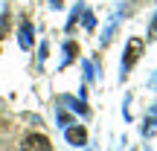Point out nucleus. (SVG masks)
<instances>
[{
    "label": "nucleus",
    "instance_id": "f257e3e1",
    "mask_svg": "<svg viewBox=\"0 0 157 151\" xmlns=\"http://www.w3.org/2000/svg\"><path fill=\"white\" fill-rule=\"evenodd\" d=\"M140 52H143V41L140 38H131L128 41V50H125V55H122V76L134 67V61L140 58Z\"/></svg>",
    "mask_w": 157,
    "mask_h": 151
},
{
    "label": "nucleus",
    "instance_id": "f03ea898",
    "mask_svg": "<svg viewBox=\"0 0 157 151\" xmlns=\"http://www.w3.org/2000/svg\"><path fill=\"white\" fill-rule=\"evenodd\" d=\"M21 151H50V140H47L44 134H29L26 140H23Z\"/></svg>",
    "mask_w": 157,
    "mask_h": 151
},
{
    "label": "nucleus",
    "instance_id": "7ed1b4c3",
    "mask_svg": "<svg viewBox=\"0 0 157 151\" xmlns=\"http://www.w3.org/2000/svg\"><path fill=\"white\" fill-rule=\"evenodd\" d=\"M64 137H67L70 145H84V142H87V131L78 128V125H67V128H64Z\"/></svg>",
    "mask_w": 157,
    "mask_h": 151
},
{
    "label": "nucleus",
    "instance_id": "20e7f679",
    "mask_svg": "<svg viewBox=\"0 0 157 151\" xmlns=\"http://www.w3.org/2000/svg\"><path fill=\"white\" fill-rule=\"evenodd\" d=\"M17 38H21V47H23V50H32V23H29V21L21 23V32H17Z\"/></svg>",
    "mask_w": 157,
    "mask_h": 151
},
{
    "label": "nucleus",
    "instance_id": "39448f33",
    "mask_svg": "<svg viewBox=\"0 0 157 151\" xmlns=\"http://www.w3.org/2000/svg\"><path fill=\"white\" fill-rule=\"evenodd\" d=\"M61 102H64V105H70V108L78 111V113H87V105L82 102V96H78V99H73V96H61Z\"/></svg>",
    "mask_w": 157,
    "mask_h": 151
},
{
    "label": "nucleus",
    "instance_id": "423d86ee",
    "mask_svg": "<svg viewBox=\"0 0 157 151\" xmlns=\"http://www.w3.org/2000/svg\"><path fill=\"white\" fill-rule=\"evenodd\" d=\"M73 55H76V44H73V41H67V44H64V58H61V67H67V64L73 61Z\"/></svg>",
    "mask_w": 157,
    "mask_h": 151
},
{
    "label": "nucleus",
    "instance_id": "0eeeda50",
    "mask_svg": "<svg viewBox=\"0 0 157 151\" xmlns=\"http://www.w3.org/2000/svg\"><path fill=\"white\" fill-rule=\"evenodd\" d=\"M82 12H84V3L78 0V3L73 6V15H70V21H67V29H73V26H76V21H78V15H82Z\"/></svg>",
    "mask_w": 157,
    "mask_h": 151
},
{
    "label": "nucleus",
    "instance_id": "6e6552de",
    "mask_svg": "<svg viewBox=\"0 0 157 151\" xmlns=\"http://www.w3.org/2000/svg\"><path fill=\"white\" fill-rule=\"evenodd\" d=\"M82 67H84V78H87V81H93V78H96V67H93L90 61H84Z\"/></svg>",
    "mask_w": 157,
    "mask_h": 151
},
{
    "label": "nucleus",
    "instance_id": "1a4fd4ad",
    "mask_svg": "<svg viewBox=\"0 0 157 151\" xmlns=\"http://www.w3.org/2000/svg\"><path fill=\"white\" fill-rule=\"evenodd\" d=\"M154 131H157V119H148V122L143 125V134L148 137V134H154Z\"/></svg>",
    "mask_w": 157,
    "mask_h": 151
},
{
    "label": "nucleus",
    "instance_id": "9d476101",
    "mask_svg": "<svg viewBox=\"0 0 157 151\" xmlns=\"http://www.w3.org/2000/svg\"><path fill=\"white\" fill-rule=\"evenodd\" d=\"M93 23H96V21H93V15H90V12H84V26L93 29Z\"/></svg>",
    "mask_w": 157,
    "mask_h": 151
},
{
    "label": "nucleus",
    "instance_id": "9b49d317",
    "mask_svg": "<svg viewBox=\"0 0 157 151\" xmlns=\"http://www.w3.org/2000/svg\"><path fill=\"white\" fill-rule=\"evenodd\" d=\"M58 125H61V128H67V125H70V116H67V113H58Z\"/></svg>",
    "mask_w": 157,
    "mask_h": 151
},
{
    "label": "nucleus",
    "instance_id": "f8f14e48",
    "mask_svg": "<svg viewBox=\"0 0 157 151\" xmlns=\"http://www.w3.org/2000/svg\"><path fill=\"white\" fill-rule=\"evenodd\" d=\"M6 23H9V17H6V15H0V38L6 35Z\"/></svg>",
    "mask_w": 157,
    "mask_h": 151
},
{
    "label": "nucleus",
    "instance_id": "ddd939ff",
    "mask_svg": "<svg viewBox=\"0 0 157 151\" xmlns=\"http://www.w3.org/2000/svg\"><path fill=\"white\" fill-rule=\"evenodd\" d=\"M111 35H113V23L105 29V35H102V44H108V41H111Z\"/></svg>",
    "mask_w": 157,
    "mask_h": 151
},
{
    "label": "nucleus",
    "instance_id": "4468645a",
    "mask_svg": "<svg viewBox=\"0 0 157 151\" xmlns=\"http://www.w3.org/2000/svg\"><path fill=\"white\" fill-rule=\"evenodd\" d=\"M148 29H151V35H157V15H154V21H151V26H148Z\"/></svg>",
    "mask_w": 157,
    "mask_h": 151
},
{
    "label": "nucleus",
    "instance_id": "2eb2a0df",
    "mask_svg": "<svg viewBox=\"0 0 157 151\" xmlns=\"http://www.w3.org/2000/svg\"><path fill=\"white\" fill-rule=\"evenodd\" d=\"M61 3H64V0H50V6H52V9H61Z\"/></svg>",
    "mask_w": 157,
    "mask_h": 151
},
{
    "label": "nucleus",
    "instance_id": "dca6fc26",
    "mask_svg": "<svg viewBox=\"0 0 157 151\" xmlns=\"http://www.w3.org/2000/svg\"><path fill=\"white\" fill-rule=\"evenodd\" d=\"M148 87H151V90H157V73H154V78H151V81H148Z\"/></svg>",
    "mask_w": 157,
    "mask_h": 151
}]
</instances>
